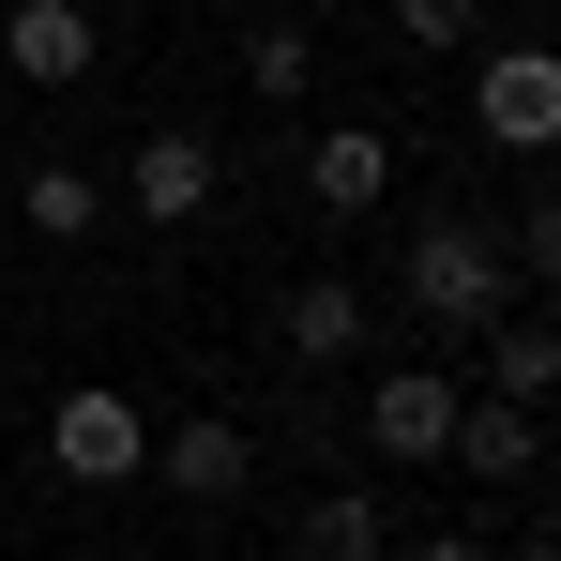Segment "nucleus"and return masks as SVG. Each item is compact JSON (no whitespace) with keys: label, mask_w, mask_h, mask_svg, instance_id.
I'll list each match as a JSON object with an SVG mask.
<instances>
[{"label":"nucleus","mask_w":561,"mask_h":561,"mask_svg":"<svg viewBox=\"0 0 561 561\" xmlns=\"http://www.w3.org/2000/svg\"><path fill=\"white\" fill-rule=\"evenodd\" d=\"M152 485H168L183 516H228V501L259 485V440H243L228 410H183V425H152Z\"/></svg>","instance_id":"20e7f679"},{"label":"nucleus","mask_w":561,"mask_h":561,"mask_svg":"<svg viewBox=\"0 0 561 561\" xmlns=\"http://www.w3.org/2000/svg\"><path fill=\"white\" fill-rule=\"evenodd\" d=\"M470 122H485V152H561V46H485Z\"/></svg>","instance_id":"7ed1b4c3"},{"label":"nucleus","mask_w":561,"mask_h":561,"mask_svg":"<svg viewBox=\"0 0 561 561\" xmlns=\"http://www.w3.org/2000/svg\"><path fill=\"white\" fill-rule=\"evenodd\" d=\"M516 561H561V547H516Z\"/></svg>","instance_id":"a211bd4d"},{"label":"nucleus","mask_w":561,"mask_h":561,"mask_svg":"<svg viewBox=\"0 0 561 561\" xmlns=\"http://www.w3.org/2000/svg\"><path fill=\"white\" fill-rule=\"evenodd\" d=\"M106 213H122V197H106L92 168H31V183H15V228H31V243H92Z\"/></svg>","instance_id":"f8f14e48"},{"label":"nucleus","mask_w":561,"mask_h":561,"mask_svg":"<svg viewBox=\"0 0 561 561\" xmlns=\"http://www.w3.org/2000/svg\"><path fill=\"white\" fill-rule=\"evenodd\" d=\"M46 470H61V485H152V410H137V394H106V379H77V394H61V410H46Z\"/></svg>","instance_id":"f03ea898"},{"label":"nucleus","mask_w":561,"mask_h":561,"mask_svg":"<svg viewBox=\"0 0 561 561\" xmlns=\"http://www.w3.org/2000/svg\"><path fill=\"white\" fill-rule=\"evenodd\" d=\"M394 304H410L425 334H485V319L516 304V259H501V228H470V213H425V228H410V259H394Z\"/></svg>","instance_id":"f257e3e1"},{"label":"nucleus","mask_w":561,"mask_h":561,"mask_svg":"<svg viewBox=\"0 0 561 561\" xmlns=\"http://www.w3.org/2000/svg\"><path fill=\"white\" fill-rule=\"evenodd\" d=\"M410 561H485V547H470V531H425V547H410Z\"/></svg>","instance_id":"dca6fc26"},{"label":"nucleus","mask_w":561,"mask_h":561,"mask_svg":"<svg viewBox=\"0 0 561 561\" xmlns=\"http://www.w3.org/2000/svg\"><path fill=\"white\" fill-rule=\"evenodd\" d=\"M501 259H516V274H531V288H561V183L531 197V213H516V243H501Z\"/></svg>","instance_id":"4468645a"},{"label":"nucleus","mask_w":561,"mask_h":561,"mask_svg":"<svg viewBox=\"0 0 561 561\" xmlns=\"http://www.w3.org/2000/svg\"><path fill=\"white\" fill-rule=\"evenodd\" d=\"M0 61H15L31 92H77V77L106 61V31L77 15V0H0Z\"/></svg>","instance_id":"0eeeda50"},{"label":"nucleus","mask_w":561,"mask_h":561,"mask_svg":"<svg viewBox=\"0 0 561 561\" xmlns=\"http://www.w3.org/2000/svg\"><path fill=\"white\" fill-rule=\"evenodd\" d=\"M394 31H410V46H470V31H485V0H394Z\"/></svg>","instance_id":"2eb2a0df"},{"label":"nucleus","mask_w":561,"mask_h":561,"mask_svg":"<svg viewBox=\"0 0 561 561\" xmlns=\"http://www.w3.org/2000/svg\"><path fill=\"white\" fill-rule=\"evenodd\" d=\"M440 456L470 470V485H516V470L547 456V425H531V394H456V440Z\"/></svg>","instance_id":"1a4fd4ad"},{"label":"nucleus","mask_w":561,"mask_h":561,"mask_svg":"<svg viewBox=\"0 0 561 561\" xmlns=\"http://www.w3.org/2000/svg\"><path fill=\"white\" fill-rule=\"evenodd\" d=\"M304 561H379V531H365V547H304Z\"/></svg>","instance_id":"f3484780"},{"label":"nucleus","mask_w":561,"mask_h":561,"mask_svg":"<svg viewBox=\"0 0 561 561\" xmlns=\"http://www.w3.org/2000/svg\"><path fill=\"white\" fill-rule=\"evenodd\" d=\"M440 440H456V379H440V365H394V379H365V456H394V470H440Z\"/></svg>","instance_id":"423d86ee"},{"label":"nucleus","mask_w":561,"mask_h":561,"mask_svg":"<svg viewBox=\"0 0 561 561\" xmlns=\"http://www.w3.org/2000/svg\"><path fill=\"white\" fill-rule=\"evenodd\" d=\"M304 197H319V213H379V197H394V137H379V122H319V137H304Z\"/></svg>","instance_id":"6e6552de"},{"label":"nucleus","mask_w":561,"mask_h":561,"mask_svg":"<svg viewBox=\"0 0 561 561\" xmlns=\"http://www.w3.org/2000/svg\"><path fill=\"white\" fill-rule=\"evenodd\" d=\"M274 334H288V365H350V350H365V288H350V274H304L274 304Z\"/></svg>","instance_id":"9d476101"},{"label":"nucleus","mask_w":561,"mask_h":561,"mask_svg":"<svg viewBox=\"0 0 561 561\" xmlns=\"http://www.w3.org/2000/svg\"><path fill=\"white\" fill-rule=\"evenodd\" d=\"M243 92H259V106L319 92V31H304V15H259V31H243Z\"/></svg>","instance_id":"ddd939ff"},{"label":"nucleus","mask_w":561,"mask_h":561,"mask_svg":"<svg viewBox=\"0 0 561 561\" xmlns=\"http://www.w3.org/2000/svg\"><path fill=\"white\" fill-rule=\"evenodd\" d=\"M213 183H228V152L168 122V137H137V152H122V183H106V197H122L137 228H197V213H213Z\"/></svg>","instance_id":"39448f33"},{"label":"nucleus","mask_w":561,"mask_h":561,"mask_svg":"<svg viewBox=\"0 0 561 561\" xmlns=\"http://www.w3.org/2000/svg\"><path fill=\"white\" fill-rule=\"evenodd\" d=\"M485 394H531V410H547V394H561V319L501 304V319H485Z\"/></svg>","instance_id":"9b49d317"}]
</instances>
